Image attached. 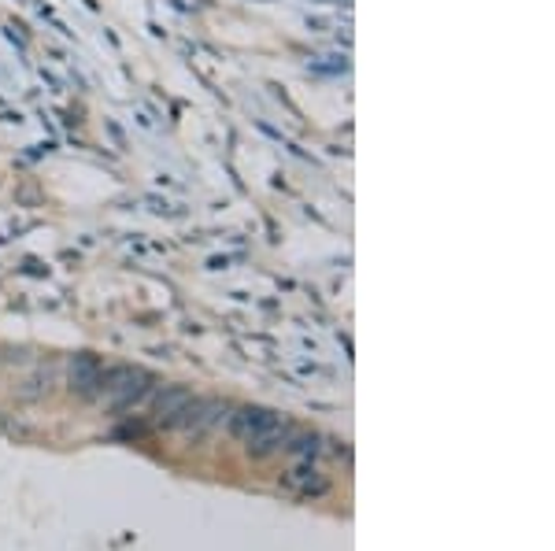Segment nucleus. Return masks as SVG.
Listing matches in <instances>:
<instances>
[{
	"instance_id": "f257e3e1",
	"label": "nucleus",
	"mask_w": 555,
	"mask_h": 551,
	"mask_svg": "<svg viewBox=\"0 0 555 551\" xmlns=\"http://www.w3.org/2000/svg\"><path fill=\"white\" fill-rule=\"evenodd\" d=\"M289 433H293V425L267 407H241L230 418V437L241 440L248 448V456H256V459L274 456L278 448H286Z\"/></svg>"
},
{
	"instance_id": "f03ea898",
	"label": "nucleus",
	"mask_w": 555,
	"mask_h": 551,
	"mask_svg": "<svg viewBox=\"0 0 555 551\" xmlns=\"http://www.w3.org/2000/svg\"><path fill=\"white\" fill-rule=\"evenodd\" d=\"M282 485L293 489L296 496H322L326 492V473L311 459H300L293 470L282 473Z\"/></svg>"
},
{
	"instance_id": "7ed1b4c3",
	"label": "nucleus",
	"mask_w": 555,
	"mask_h": 551,
	"mask_svg": "<svg viewBox=\"0 0 555 551\" xmlns=\"http://www.w3.org/2000/svg\"><path fill=\"white\" fill-rule=\"evenodd\" d=\"M189 389H167L163 396H160V404H156V422L160 425H178V418H182V411L189 407Z\"/></svg>"
}]
</instances>
